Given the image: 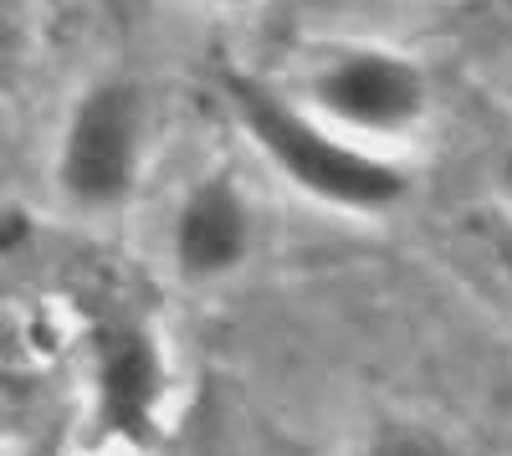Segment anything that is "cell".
I'll return each instance as SVG.
<instances>
[{"mask_svg":"<svg viewBox=\"0 0 512 456\" xmlns=\"http://www.w3.org/2000/svg\"><path fill=\"white\" fill-rule=\"evenodd\" d=\"M16 47H21V16L11 0H0V72L16 62Z\"/></svg>","mask_w":512,"mask_h":456,"instance_id":"52a82bcc","label":"cell"},{"mask_svg":"<svg viewBox=\"0 0 512 456\" xmlns=\"http://www.w3.org/2000/svg\"><path fill=\"white\" fill-rule=\"evenodd\" d=\"M144 170V93L123 77L93 82L62 123L57 185L77 211H113Z\"/></svg>","mask_w":512,"mask_h":456,"instance_id":"3957f363","label":"cell"},{"mask_svg":"<svg viewBox=\"0 0 512 456\" xmlns=\"http://www.w3.org/2000/svg\"><path fill=\"white\" fill-rule=\"evenodd\" d=\"M308 113H318L328 129L349 134L374 149V139H405L431 113V82L420 62L395 47H333L308 72Z\"/></svg>","mask_w":512,"mask_h":456,"instance_id":"7a4b0ae2","label":"cell"},{"mask_svg":"<svg viewBox=\"0 0 512 456\" xmlns=\"http://www.w3.org/2000/svg\"><path fill=\"white\" fill-rule=\"evenodd\" d=\"M364 456H456L436 431H425V426H384Z\"/></svg>","mask_w":512,"mask_h":456,"instance_id":"8992f818","label":"cell"},{"mask_svg":"<svg viewBox=\"0 0 512 456\" xmlns=\"http://www.w3.org/2000/svg\"><path fill=\"white\" fill-rule=\"evenodd\" d=\"M492 257L512 272V216H502V221L492 226Z\"/></svg>","mask_w":512,"mask_h":456,"instance_id":"ba28073f","label":"cell"},{"mask_svg":"<svg viewBox=\"0 0 512 456\" xmlns=\"http://www.w3.org/2000/svg\"><path fill=\"white\" fill-rule=\"evenodd\" d=\"M497 190H502V200H507V216H512V154L497 164Z\"/></svg>","mask_w":512,"mask_h":456,"instance_id":"9c48e42d","label":"cell"},{"mask_svg":"<svg viewBox=\"0 0 512 456\" xmlns=\"http://www.w3.org/2000/svg\"><path fill=\"white\" fill-rule=\"evenodd\" d=\"M93 380H98V421L123 441H149L169 390V369L149 328L139 323L103 328Z\"/></svg>","mask_w":512,"mask_h":456,"instance_id":"277c9868","label":"cell"},{"mask_svg":"<svg viewBox=\"0 0 512 456\" xmlns=\"http://www.w3.org/2000/svg\"><path fill=\"white\" fill-rule=\"evenodd\" d=\"M210 6H251V0H210Z\"/></svg>","mask_w":512,"mask_h":456,"instance_id":"30bf717a","label":"cell"},{"mask_svg":"<svg viewBox=\"0 0 512 456\" xmlns=\"http://www.w3.org/2000/svg\"><path fill=\"white\" fill-rule=\"evenodd\" d=\"M256 241V216L241 185L226 175H210L185 190L180 211H175V267L190 282H221L231 277Z\"/></svg>","mask_w":512,"mask_h":456,"instance_id":"5b68a950","label":"cell"},{"mask_svg":"<svg viewBox=\"0 0 512 456\" xmlns=\"http://www.w3.org/2000/svg\"><path fill=\"white\" fill-rule=\"evenodd\" d=\"M231 108L241 118L246 139L262 149V159L272 170L292 190H303L308 200L328 205V211L384 216V211H395L410 190L405 170L390 154L328 129L318 113H308L303 103H287L282 93L267 88V82L231 77Z\"/></svg>","mask_w":512,"mask_h":456,"instance_id":"6da1fadb","label":"cell"}]
</instances>
